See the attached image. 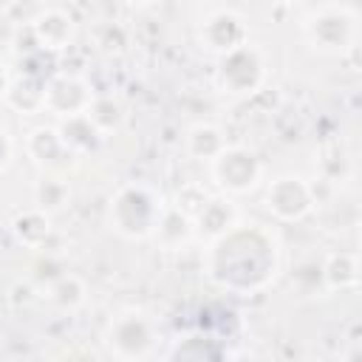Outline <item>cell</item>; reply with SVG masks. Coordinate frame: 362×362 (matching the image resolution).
Wrapping results in <instances>:
<instances>
[{
  "label": "cell",
  "mask_w": 362,
  "mask_h": 362,
  "mask_svg": "<svg viewBox=\"0 0 362 362\" xmlns=\"http://www.w3.org/2000/svg\"><path fill=\"white\" fill-rule=\"evenodd\" d=\"M105 345L119 362H141L158 345V325L147 311L124 308L107 322Z\"/></svg>",
  "instance_id": "277c9868"
},
{
  "label": "cell",
  "mask_w": 362,
  "mask_h": 362,
  "mask_svg": "<svg viewBox=\"0 0 362 362\" xmlns=\"http://www.w3.org/2000/svg\"><path fill=\"white\" fill-rule=\"evenodd\" d=\"M57 133L62 136V141L82 158L85 153H93V150H99V144H102V133L90 124V119L82 113V116H71V119H59V124H57Z\"/></svg>",
  "instance_id": "e0dca14e"
},
{
  "label": "cell",
  "mask_w": 362,
  "mask_h": 362,
  "mask_svg": "<svg viewBox=\"0 0 362 362\" xmlns=\"http://www.w3.org/2000/svg\"><path fill=\"white\" fill-rule=\"evenodd\" d=\"M150 238L156 240L158 249H164V252H178V249H184L187 243L195 240V223H192V218H189L187 212H181L178 206L164 204V209H161V215H158L156 229H153Z\"/></svg>",
  "instance_id": "4fadbf2b"
},
{
  "label": "cell",
  "mask_w": 362,
  "mask_h": 362,
  "mask_svg": "<svg viewBox=\"0 0 362 362\" xmlns=\"http://www.w3.org/2000/svg\"><path fill=\"white\" fill-rule=\"evenodd\" d=\"M11 232H14V238L25 249H42L45 240H48V235H51V215H45L37 206H28L20 215H14Z\"/></svg>",
  "instance_id": "ac0fdd59"
},
{
  "label": "cell",
  "mask_w": 362,
  "mask_h": 362,
  "mask_svg": "<svg viewBox=\"0 0 362 362\" xmlns=\"http://www.w3.org/2000/svg\"><path fill=\"white\" fill-rule=\"evenodd\" d=\"M85 116L90 119V124L102 136H107V133L122 130V124L127 119V110H124V105H122L119 96H113V93H96L93 102H90V107L85 110Z\"/></svg>",
  "instance_id": "ffe728a7"
},
{
  "label": "cell",
  "mask_w": 362,
  "mask_h": 362,
  "mask_svg": "<svg viewBox=\"0 0 362 362\" xmlns=\"http://www.w3.org/2000/svg\"><path fill=\"white\" fill-rule=\"evenodd\" d=\"M31 25V37L40 48L45 51H65L74 45L76 40V17L62 8V6H48V8H40L34 14V20L28 23Z\"/></svg>",
  "instance_id": "8fae6325"
},
{
  "label": "cell",
  "mask_w": 362,
  "mask_h": 362,
  "mask_svg": "<svg viewBox=\"0 0 362 362\" xmlns=\"http://www.w3.org/2000/svg\"><path fill=\"white\" fill-rule=\"evenodd\" d=\"M322 288L325 291H348L359 283V257L354 252H331L322 266Z\"/></svg>",
  "instance_id": "9a60e30c"
},
{
  "label": "cell",
  "mask_w": 362,
  "mask_h": 362,
  "mask_svg": "<svg viewBox=\"0 0 362 362\" xmlns=\"http://www.w3.org/2000/svg\"><path fill=\"white\" fill-rule=\"evenodd\" d=\"M164 362H232L226 348L206 334H187L167 351Z\"/></svg>",
  "instance_id": "5bb4252c"
},
{
  "label": "cell",
  "mask_w": 362,
  "mask_h": 362,
  "mask_svg": "<svg viewBox=\"0 0 362 362\" xmlns=\"http://www.w3.org/2000/svg\"><path fill=\"white\" fill-rule=\"evenodd\" d=\"M93 362H119V359H93Z\"/></svg>",
  "instance_id": "484cf974"
},
{
  "label": "cell",
  "mask_w": 362,
  "mask_h": 362,
  "mask_svg": "<svg viewBox=\"0 0 362 362\" xmlns=\"http://www.w3.org/2000/svg\"><path fill=\"white\" fill-rule=\"evenodd\" d=\"M226 144H229V141H226L223 130H221L218 124H212V122H195V124L187 130V136H184L187 153H189L192 158H198V161H206V164H209Z\"/></svg>",
  "instance_id": "2e32d148"
},
{
  "label": "cell",
  "mask_w": 362,
  "mask_h": 362,
  "mask_svg": "<svg viewBox=\"0 0 362 362\" xmlns=\"http://www.w3.org/2000/svg\"><path fill=\"white\" fill-rule=\"evenodd\" d=\"M209 178L223 195H246L260 187L263 161L246 144H226L209 161Z\"/></svg>",
  "instance_id": "8992f818"
},
{
  "label": "cell",
  "mask_w": 362,
  "mask_h": 362,
  "mask_svg": "<svg viewBox=\"0 0 362 362\" xmlns=\"http://www.w3.org/2000/svg\"><path fill=\"white\" fill-rule=\"evenodd\" d=\"M8 85H11V76H8V71H6V65L0 62V102L6 99V93H8Z\"/></svg>",
  "instance_id": "d4e9b609"
},
{
  "label": "cell",
  "mask_w": 362,
  "mask_h": 362,
  "mask_svg": "<svg viewBox=\"0 0 362 362\" xmlns=\"http://www.w3.org/2000/svg\"><path fill=\"white\" fill-rule=\"evenodd\" d=\"M206 198H209V192H206L201 184H184V187L175 192L173 206H178V209L187 212L189 218H195V215L201 212V206L206 204Z\"/></svg>",
  "instance_id": "603a6c76"
},
{
  "label": "cell",
  "mask_w": 362,
  "mask_h": 362,
  "mask_svg": "<svg viewBox=\"0 0 362 362\" xmlns=\"http://www.w3.org/2000/svg\"><path fill=\"white\" fill-rule=\"evenodd\" d=\"M300 31L317 54L339 57L359 40V8L351 3L308 6L300 20Z\"/></svg>",
  "instance_id": "7a4b0ae2"
},
{
  "label": "cell",
  "mask_w": 362,
  "mask_h": 362,
  "mask_svg": "<svg viewBox=\"0 0 362 362\" xmlns=\"http://www.w3.org/2000/svg\"><path fill=\"white\" fill-rule=\"evenodd\" d=\"M266 209L280 223H297L305 221L317 206V192L303 175H280L266 187L263 195Z\"/></svg>",
  "instance_id": "52a82bcc"
},
{
  "label": "cell",
  "mask_w": 362,
  "mask_h": 362,
  "mask_svg": "<svg viewBox=\"0 0 362 362\" xmlns=\"http://www.w3.org/2000/svg\"><path fill=\"white\" fill-rule=\"evenodd\" d=\"M11 156H14V144H11V139H8V133L0 127V173L11 164Z\"/></svg>",
  "instance_id": "cb8c5ba5"
},
{
  "label": "cell",
  "mask_w": 362,
  "mask_h": 362,
  "mask_svg": "<svg viewBox=\"0 0 362 362\" xmlns=\"http://www.w3.org/2000/svg\"><path fill=\"white\" fill-rule=\"evenodd\" d=\"M266 76H269V65L263 51L252 42H243L240 48L218 57L212 79L215 88L226 96H252L263 88Z\"/></svg>",
  "instance_id": "5b68a950"
},
{
  "label": "cell",
  "mask_w": 362,
  "mask_h": 362,
  "mask_svg": "<svg viewBox=\"0 0 362 362\" xmlns=\"http://www.w3.org/2000/svg\"><path fill=\"white\" fill-rule=\"evenodd\" d=\"M3 102H6L11 110L23 113V116L40 113V110H45V82H40V79H34V76L11 79L8 93H6Z\"/></svg>",
  "instance_id": "d6986e66"
},
{
  "label": "cell",
  "mask_w": 362,
  "mask_h": 362,
  "mask_svg": "<svg viewBox=\"0 0 362 362\" xmlns=\"http://www.w3.org/2000/svg\"><path fill=\"white\" fill-rule=\"evenodd\" d=\"M209 277L235 294L263 291L280 272V243L260 223H238L223 238L209 243Z\"/></svg>",
  "instance_id": "6da1fadb"
},
{
  "label": "cell",
  "mask_w": 362,
  "mask_h": 362,
  "mask_svg": "<svg viewBox=\"0 0 362 362\" xmlns=\"http://www.w3.org/2000/svg\"><path fill=\"white\" fill-rule=\"evenodd\" d=\"M25 156L51 175H65L76 167L79 156L62 141L57 133V124H40L25 136Z\"/></svg>",
  "instance_id": "9c48e42d"
},
{
  "label": "cell",
  "mask_w": 362,
  "mask_h": 362,
  "mask_svg": "<svg viewBox=\"0 0 362 362\" xmlns=\"http://www.w3.org/2000/svg\"><path fill=\"white\" fill-rule=\"evenodd\" d=\"M48 300H51L57 308H62V311H76V308H82L85 300H88V286H85V280H82L79 274L65 272V274H59V277L48 286Z\"/></svg>",
  "instance_id": "7402d4cb"
},
{
  "label": "cell",
  "mask_w": 362,
  "mask_h": 362,
  "mask_svg": "<svg viewBox=\"0 0 362 362\" xmlns=\"http://www.w3.org/2000/svg\"><path fill=\"white\" fill-rule=\"evenodd\" d=\"M161 209H164V198L153 187L130 181L113 192L107 204V223L116 235L127 240H144L153 235Z\"/></svg>",
  "instance_id": "3957f363"
},
{
  "label": "cell",
  "mask_w": 362,
  "mask_h": 362,
  "mask_svg": "<svg viewBox=\"0 0 362 362\" xmlns=\"http://www.w3.org/2000/svg\"><path fill=\"white\" fill-rule=\"evenodd\" d=\"M192 223H195V238L215 243L240 223V209L229 195H209L201 212L192 218Z\"/></svg>",
  "instance_id": "7c38bea8"
},
{
  "label": "cell",
  "mask_w": 362,
  "mask_h": 362,
  "mask_svg": "<svg viewBox=\"0 0 362 362\" xmlns=\"http://www.w3.org/2000/svg\"><path fill=\"white\" fill-rule=\"evenodd\" d=\"M68 201H71V184H68V178L65 175L42 173L40 181L34 184V206L42 209L45 215H51V212H59Z\"/></svg>",
  "instance_id": "44dd1931"
},
{
  "label": "cell",
  "mask_w": 362,
  "mask_h": 362,
  "mask_svg": "<svg viewBox=\"0 0 362 362\" xmlns=\"http://www.w3.org/2000/svg\"><path fill=\"white\" fill-rule=\"evenodd\" d=\"M93 88L88 79L76 76V74H54L45 82V110L59 116V119H71V116H82L90 102H93Z\"/></svg>",
  "instance_id": "30bf717a"
},
{
  "label": "cell",
  "mask_w": 362,
  "mask_h": 362,
  "mask_svg": "<svg viewBox=\"0 0 362 362\" xmlns=\"http://www.w3.org/2000/svg\"><path fill=\"white\" fill-rule=\"evenodd\" d=\"M198 42L206 54H215V57H223V54L240 48L243 42H249L246 17L226 6L209 8L198 23Z\"/></svg>",
  "instance_id": "ba28073f"
}]
</instances>
